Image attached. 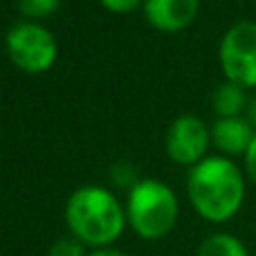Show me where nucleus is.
<instances>
[{
  "instance_id": "nucleus-16",
  "label": "nucleus",
  "mask_w": 256,
  "mask_h": 256,
  "mask_svg": "<svg viewBox=\"0 0 256 256\" xmlns=\"http://www.w3.org/2000/svg\"><path fill=\"white\" fill-rule=\"evenodd\" d=\"M248 120H250V124L252 126H256V97L248 104Z\"/></svg>"
},
{
  "instance_id": "nucleus-13",
  "label": "nucleus",
  "mask_w": 256,
  "mask_h": 256,
  "mask_svg": "<svg viewBox=\"0 0 256 256\" xmlns=\"http://www.w3.org/2000/svg\"><path fill=\"white\" fill-rule=\"evenodd\" d=\"M99 2L104 4L106 9H110V12H132V9L140 4V0H99Z\"/></svg>"
},
{
  "instance_id": "nucleus-10",
  "label": "nucleus",
  "mask_w": 256,
  "mask_h": 256,
  "mask_svg": "<svg viewBox=\"0 0 256 256\" xmlns=\"http://www.w3.org/2000/svg\"><path fill=\"white\" fill-rule=\"evenodd\" d=\"M198 256H250L245 245L232 234H212L202 240Z\"/></svg>"
},
{
  "instance_id": "nucleus-11",
  "label": "nucleus",
  "mask_w": 256,
  "mask_h": 256,
  "mask_svg": "<svg viewBox=\"0 0 256 256\" xmlns=\"http://www.w3.org/2000/svg\"><path fill=\"white\" fill-rule=\"evenodd\" d=\"M61 4V0H18V9L20 14L30 18H45L54 14Z\"/></svg>"
},
{
  "instance_id": "nucleus-4",
  "label": "nucleus",
  "mask_w": 256,
  "mask_h": 256,
  "mask_svg": "<svg viewBox=\"0 0 256 256\" xmlns=\"http://www.w3.org/2000/svg\"><path fill=\"white\" fill-rule=\"evenodd\" d=\"M4 43L14 66L30 74L50 70L56 61V40L43 25L34 20L14 22Z\"/></svg>"
},
{
  "instance_id": "nucleus-14",
  "label": "nucleus",
  "mask_w": 256,
  "mask_h": 256,
  "mask_svg": "<svg viewBox=\"0 0 256 256\" xmlns=\"http://www.w3.org/2000/svg\"><path fill=\"white\" fill-rule=\"evenodd\" d=\"M245 166H248V176L252 178V182L256 184V135L250 144L248 153H245Z\"/></svg>"
},
{
  "instance_id": "nucleus-3",
  "label": "nucleus",
  "mask_w": 256,
  "mask_h": 256,
  "mask_svg": "<svg viewBox=\"0 0 256 256\" xmlns=\"http://www.w3.org/2000/svg\"><path fill=\"white\" fill-rule=\"evenodd\" d=\"M126 218L142 238H162L176 227L178 198L164 182L150 178L140 180L128 194Z\"/></svg>"
},
{
  "instance_id": "nucleus-2",
  "label": "nucleus",
  "mask_w": 256,
  "mask_h": 256,
  "mask_svg": "<svg viewBox=\"0 0 256 256\" xmlns=\"http://www.w3.org/2000/svg\"><path fill=\"white\" fill-rule=\"evenodd\" d=\"M66 222L84 245L106 248L124 232L126 214L104 186H81L66 202Z\"/></svg>"
},
{
  "instance_id": "nucleus-12",
  "label": "nucleus",
  "mask_w": 256,
  "mask_h": 256,
  "mask_svg": "<svg viewBox=\"0 0 256 256\" xmlns=\"http://www.w3.org/2000/svg\"><path fill=\"white\" fill-rule=\"evenodd\" d=\"M48 256H84V243L79 238H58Z\"/></svg>"
},
{
  "instance_id": "nucleus-5",
  "label": "nucleus",
  "mask_w": 256,
  "mask_h": 256,
  "mask_svg": "<svg viewBox=\"0 0 256 256\" xmlns=\"http://www.w3.org/2000/svg\"><path fill=\"white\" fill-rule=\"evenodd\" d=\"M218 56L227 81L240 88L256 86V22L243 20L230 27L220 40Z\"/></svg>"
},
{
  "instance_id": "nucleus-1",
  "label": "nucleus",
  "mask_w": 256,
  "mask_h": 256,
  "mask_svg": "<svg viewBox=\"0 0 256 256\" xmlns=\"http://www.w3.org/2000/svg\"><path fill=\"white\" fill-rule=\"evenodd\" d=\"M186 191L200 216L212 222H225L243 204L245 182L232 160L204 158L191 166Z\"/></svg>"
},
{
  "instance_id": "nucleus-9",
  "label": "nucleus",
  "mask_w": 256,
  "mask_h": 256,
  "mask_svg": "<svg viewBox=\"0 0 256 256\" xmlns=\"http://www.w3.org/2000/svg\"><path fill=\"white\" fill-rule=\"evenodd\" d=\"M212 104L218 117H240V110L248 106V97H245V90L238 84L225 81L214 90Z\"/></svg>"
},
{
  "instance_id": "nucleus-8",
  "label": "nucleus",
  "mask_w": 256,
  "mask_h": 256,
  "mask_svg": "<svg viewBox=\"0 0 256 256\" xmlns=\"http://www.w3.org/2000/svg\"><path fill=\"white\" fill-rule=\"evenodd\" d=\"M254 135L248 117H218L212 126V142L227 155L248 153Z\"/></svg>"
},
{
  "instance_id": "nucleus-7",
  "label": "nucleus",
  "mask_w": 256,
  "mask_h": 256,
  "mask_svg": "<svg viewBox=\"0 0 256 256\" xmlns=\"http://www.w3.org/2000/svg\"><path fill=\"white\" fill-rule=\"evenodd\" d=\"M200 0H144V14L162 32H180L194 22Z\"/></svg>"
},
{
  "instance_id": "nucleus-6",
  "label": "nucleus",
  "mask_w": 256,
  "mask_h": 256,
  "mask_svg": "<svg viewBox=\"0 0 256 256\" xmlns=\"http://www.w3.org/2000/svg\"><path fill=\"white\" fill-rule=\"evenodd\" d=\"M212 142V130L200 117L182 115L171 122L166 132V153L178 164H198L204 160L207 146Z\"/></svg>"
},
{
  "instance_id": "nucleus-15",
  "label": "nucleus",
  "mask_w": 256,
  "mask_h": 256,
  "mask_svg": "<svg viewBox=\"0 0 256 256\" xmlns=\"http://www.w3.org/2000/svg\"><path fill=\"white\" fill-rule=\"evenodd\" d=\"M90 256H126L124 252H120V250H110V248H99L94 250Z\"/></svg>"
}]
</instances>
